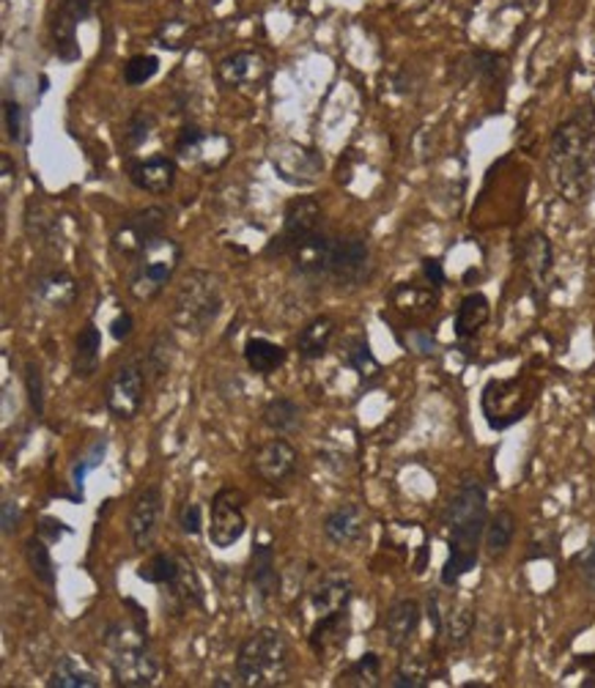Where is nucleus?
<instances>
[{
  "label": "nucleus",
  "mask_w": 595,
  "mask_h": 688,
  "mask_svg": "<svg viewBox=\"0 0 595 688\" xmlns=\"http://www.w3.org/2000/svg\"><path fill=\"white\" fill-rule=\"evenodd\" d=\"M546 176L568 203L587 201L595 192V107H579L557 123L546 152Z\"/></svg>",
  "instance_id": "f257e3e1"
},
{
  "label": "nucleus",
  "mask_w": 595,
  "mask_h": 688,
  "mask_svg": "<svg viewBox=\"0 0 595 688\" xmlns=\"http://www.w3.org/2000/svg\"><path fill=\"white\" fill-rule=\"evenodd\" d=\"M489 524V494L475 477L461 483L444 508V526H448V560L442 566L439 582L455 588L480 560V541Z\"/></svg>",
  "instance_id": "f03ea898"
},
{
  "label": "nucleus",
  "mask_w": 595,
  "mask_h": 688,
  "mask_svg": "<svg viewBox=\"0 0 595 688\" xmlns=\"http://www.w3.org/2000/svg\"><path fill=\"white\" fill-rule=\"evenodd\" d=\"M105 653L112 680L124 688H148L157 683L159 661L148 642V626L135 620H116L105 628Z\"/></svg>",
  "instance_id": "7ed1b4c3"
},
{
  "label": "nucleus",
  "mask_w": 595,
  "mask_h": 688,
  "mask_svg": "<svg viewBox=\"0 0 595 688\" xmlns=\"http://www.w3.org/2000/svg\"><path fill=\"white\" fill-rule=\"evenodd\" d=\"M236 675L248 688H281L291 680V648L277 628H255L236 650Z\"/></svg>",
  "instance_id": "20e7f679"
},
{
  "label": "nucleus",
  "mask_w": 595,
  "mask_h": 688,
  "mask_svg": "<svg viewBox=\"0 0 595 688\" xmlns=\"http://www.w3.org/2000/svg\"><path fill=\"white\" fill-rule=\"evenodd\" d=\"M223 305L225 294L217 274L206 272V269H192L181 277L179 288H176L170 321H174L176 330L187 332V335H203L219 319Z\"/></svg>",
  "instance_id": "39448f33"
},
{
  "label": "nucleus",
  "mask_w": 595,
  "mask_h": 688,
  "mask_svg": "<svg viewBox=\"0 0 595 688\" xmlns=\"http://www.w3.org/2000/svg\"><path fill=\"white\" fill-rule=\"evenodd\" d=\"M181 256H185V250H181L179 241H174L170 236H163V239L154 241L148 250H143L141 256L130 263V277H127V283H130L132 297L141 299V303L159 297L163 288L170 283V277H174L176 269H179Z\"/></svg>",
  "instance_id": "423d86ee"
},
{
  "label": "nucleus",
  "mask_w": 595,
  "mask_h": 688,
  "mask_svg": "<svg viewBox=\"0 0 595 688\" xmlns=\"http://www.w3.org/2000/svg\"><path fill=\"white\" fill-rule=\"evenodd\" d=\"M535 403V387L524 376L513 379H491L480 395V412L491 431H508L527 417Z\"/></svg>",
  "instance_id": "0eeeda50"
},
{
  "label": "nucleus",
  "mask_w": 595,
  "mask_h": 688,
  "mask_svg": "<svg viewBox=\"0 0 595 688\" xmlns=\"http://www.w3.org/2000/svg\"><path fill=\"white\" fill-rule=\"evenodd\" d=\"M148 376L143 359H130L105 384V408L116 420H135L146 401Z\"/></svg>",
  "instance_id": "6e6552de"
},
{
  "label": "nucleus",
  "mask_w": 595,
  "mask_h": 688,
  "mask_svg": "<svg viewBox=\"0 0 595 688\" xmlns=\"http://www.w3.org/2000/svg\"><path fill=\"white\" fill-rule=\"evenodd\" d=\"M165 223H168V212L163 206H148L130 214L112 230V250H116V256L127 258V261H135L143 250H148L154 241L163 239Z\"/></svg>",
  "instance_id": "1a4fd4ad"
},
{
  "label": "nucleus",
  "mask_w": 595,
  "mask_h": 688,
  "mask_svg": "<svg viewBox=\"0 0 595 688\" xmlns=\"http://www.w3.org/2000/svg\"><path fill=\"white\" fill-rule=\"evenodd\" d=\"M245 494L239 488H219L212 499L209 510V541L214 548H230L242 541L248 530V515H245Z\"/></svg>",
  "instance_id": "9d476101"
},
{
  "label": "nucleus",
  "mask_w": 595,
  "mask_h": 688,
  "mask_svg": "<svg viewBox=\"0 0 595 688\" xmlns=\"http://www.w3.org/2000/svg\"><path fill=\"white\" fill-rule=\"evenodd\" d=\"M321 220H324V212H321V203L316 198H294L286 206L281 236L266 247V256H288L294 245H299L321 228Z\"/></svg>",
  "instance_id": "9b49d317"
},
{
  "label": "nucleus",
  "mask_w": 595,
  "mask_h": 688,
  "mask_svg": "<svg viewBox=\"0 0 595 688\" xmlns=\"http://www.w3.org/2000/svg\"><path fill=\"white\" fill-rule=\"evenodd\" d=\"M176 157L187 165H201L212 170L230 157V143L219 132H203L195 123H187L176 138Z\"/></svg>",
  "instance_id": "f8f14e48"
},
{
  "label": "nucleus",
  "mask_w": 595,
  "mask_h": 688,
  "mask_svg": "<svg viewBox=\"0 0 595 688\" xmlns=\"http://www.w3.org/2000/svg\"><path fill=\"white\" fill-rule=\"evenodd\" d=\"M371 247L360 236H346L335 239V252H332L330 281L337 286L357 288L371 277Z\"/></svg>",
  "instance_id": "ddd939ff"
},
{
  "label": "nucleus",
  "mask_w": 595,
  "mask_h": 688,
  "mask_svg": "<svg viewBox=\"0 0 595 688\" xmlns=\"http://www.w3.org/2000/svg\"><path fill=\"white\" fill-rule=\"evenodd\" d=\"M91 17V0H61L50 20V39L52 52L58 61L74 63L80 61V45H78V25Z\"/></svg>",
  "instance_id": "4468645a"
},
{
  "label": "nucleus",
  "mask_w": 595,
  "mask_h": 688,
  "mask_svg": "<svg viewBox=\"0 0 595 688\" xmlns=\"http://www.w3.org/2000/svg\"><path fill=\"white\" fill-rule=\"evenodd\" d=\"M272 168L281 176L286 185L305 187L313 185L319 179V174L324 170V157L319 152L308 146H299V143H277L272 149Z\"/></svg>",
  "instance_id": "2eb2a0df"
},
{
  "label": "nucleus",
  "mask_w": 595,
  "mask_h": 688,
  "mask_svg": "<svg viewBox=\"0 0 595 688\" xmlns=\"http://www.w3.org/2000/svg\"><path fill=\"white\" fill-rule=\"evenodd\" d=\"M163 513H165L163 488L159 486L141 488L130 508V519H127V530H130L135 548H141V551L152 548V543L157 541L159 524H163Z\"/></svg>",
  "instance_id": "dca6fc26"
},
{
  "label": "nucleus",
  "mask_w": 595,
  "mask_h": 688,
  "mask_svg": "<svg viewBox=\"0 0 595 688\" xmlns=\"http://www.w3.org/2000/svg\"><path fill=\"white\" fill-rule=\"evenodd\" d=\"M299 470V453L286 439H270L253 455V472L270 486H283Z\"/></svg>",
  "instance_id": "f3484780"
},
{
  "label": "nucleus",
  "mask_w": 595,
  "mask_h": 688,
  "mask_svg": "<svg viewBox=\"0 0 595 688\" xmlns=\"http://www.w3.org/2000/svg\"><path fill=\"white\" fill-rule=\"evenodd\" d=\"M332 252H335V236H324L316 230L308 239L294 245L288 258H291L294 263V272L302 274V277H310V281H330Z\"/></svg>",
  "instance_id": "a211bd4d"
},
{
  "label": "nucleus",
  "mask_w": 595,
  "mask_h": 688,
  "mask_svg": "<svg viewBox=\"0 0 595 688\" xmlns=\"http://www.w3.org/2000/svg\"><path fill=\"white\" fill-rule=\"evenodd\" d=\"M354 598V584L352 577L341 568L335 571H326L324 577L319 579L313 590L308 595V612L316 617H326V615H335V612H343L352 606Z\"/></svg>",
  "instance_id": "6ab92c4d"
},
{
  "label": "nucleus",
  "mask_w": 595,
  "mask_h": 688,
  "mask_svg": "<svg viewBox=\"0 0 595 688\" xmlns=\"http://www.w3.org/2000/svg\"><path fill=\"white\" fill-rule=\"evenodd\" d=\"M321 530L332 546H357L368 537V513L357 502H343L326 513Z\"/></svg>",
  "instance_id": "aec40b11"
},
{
  "label": "nucleus",
  "mask_w": 595,
  "mask_h": 688,
  "mask_svg": "<svg viewBox=\"0 0 595 688\" xmlns=\"http://www.w3.org/2000/svg\"><path fill=\"white\" fill-rule=\"evenodd\" d=\"M508 72V61L505 56L495 50H472L464 52L461 58H455L453 69V80L459 85L466 83H484V85H497Z\"/></svg>",
  "instance_id": "412c9836"
},
{
  "label": "nucleus",
  "mask_w": 595,
  "mask_h": 688,
  "mask_svg": "<svg viewBox=\"0 0 595 688\" xmlns=\"http://www.w3.org/2000/svg\"><path fill=\"white\" fill-rule=\"evenodd\" d=\"M217 78L225 88L259 91L266 80V63L259 52L239 50L219 61Z\"/></svg>",
  "instance_id": "4be33fe9"
},
{
  "label": "nucleus",
  "mask_w": 595,
  "mask_h": 688,
  "mask_svg": "<svg viewBox=\"0 0 595 688\" xmlns=\"http://www.w3.org/2000/svg\"><path fill=\"white\" fill-rule=\"evenodd\" d=\"M519 263H522L533 292L546 288L551 269H555V247H551V239L544 230H533L529 236H524L522 245H519Z\"/></svg>",
  "instance_id": "5701e85b"
},
{
  "label": "nucleus",
  "mask_w": 595,
  "mask_h": 688,
  "mask_svg": "<svg viewBox=\"0 0 595 688\" xmlns=\"http://www.w3.org/2000/svg\"><path fill=\"white\" fill-rule=\"evenodd\" d=\"M348 633H352V615H348V609H343L335 612V615L316 617L308 633V644L316 659L326 661L346 648Z\"/></svg>",
  "instance_id": "b1692460"
},
{
  "label": "nucleus",
  "mask_w": 595,
  "mask_h": 688,
  "mask_svg": "<svg viewBox=\"0 0 595 688\" xmlns=\"http://www.w3.org/2000/svg\"><path fill=\"white\" fill-rule=\"evenodd\" d=\"M176 159L165 157V154H154L148 159H135L130 163L127 174L130 181L143 192H152V195H168L176 185Z\"/></svg>",
  "instance_id": "393cba45"
},
{
  "label": "nucleus",
  "mask_w": 595,
  "mask_h": 688,
  "mask_svg": "<svg viewBox=\"0 0 595 688\" xmlns=\"http://www.w3.org/2000/svg\"><path fill=\"white\" fill-rule=\"evenodd\" d=\"M248 584L261 604L275 598L277 590H281V573H277V566H275V546H272L270 541L253 543V555H250V568H248Z\"/></svg>",
  "instance_id": "a878e982"
},
{
  "label": "nucleus",
  "mask_w": 595,
  "mask_h": 688,
  "mask_svg": "<svg viewBox=\"0 0 595 688\" xmlns=\"http://www.w3.org/2000/svg\"><path fill=\"white\" fill-rule=\"evenodd\" d=\"M423 609L415 598H398L384 615V639L393 650H406L420 628Z\"/></svg>",
  "instance_id": "bb28decb"
},
{
  "label": "nucleus",
  "mask_w": 595,
  "mask_h": 688,
  "mask_svg": "<svg viewBox=\"0 0 595 688\" xmlns=\"http://www.w3.org/2000/svg\"><path fill=\"white\" fill-rule=\"evenodd\" d=\"M34 297L41 305H47V308L67 310L78 299V283H74V277L67 269H52V272H45L36 277Z\"/></svg>",
  "instance_id": "cd10ccee"
},
{
  "label": "nucleus",
  "mask_w": 595,
  "mask_h": 688,
  "mask_svg": "<svg viewBox=\"0 0 595 688\" xmlns=\"http://www.w3.org/2000/svg\"><path fill=\"white\" fill-rule=\"evenodd\" d=\"M491 319V303L484 292H472L461 299L459 310H455L453 332L459 341H475Z\"/></svg>",
  "instance_id": "c85d7f7f"
},
{
  "label": "nucleus",
  "mask_w": 595,
  "mask_h": 688,
  "mask_svg": "<svg viewBox=\"0 0 595 688\" xmlns=\"http://www.w3.org/2000/svg\"><path fill=\"white\" fill-rule=\"evenodd\" d=\"M102 363V330L88 321V324L80 330V335L74 337V359H72V373L74 379L88 381L94 379V373L99 370Z\"/></svg>",
  "instance_id": "c756f323"
},
{
  "label": "nucleus",
  "mask_w": 595,
  "mask_h": 688,
  "mask_svg": "<svg viewBox=\"0 0 595 688\" xmlns=\"http://www.w3.org/2000/svg\"><path fill=\"white\" fill-rule=\"evenodd\" d=\"M335 319L332 316H316L310 324L302 327V332L297 335V352L299 357L313 363V359H321L332 346V337H335Z\"/></svg>",
  "instance_id": "7c9ffc66"
},
{
  "label": "nucleus",
  "mask_w": 595,
  "mask_h": 688,
  "mask_svg": "<svg viewBox=\"0 0 595 688\" xmlns=\"http://www.w3.org/2000/svg\"><path fill=\"white\" fill-rule=\"evenodd\" d=\"M516 515L508 508L497 510L495 515H489V524H486L484 535V548L489 560H500L508 555V548L513 546V537H516Z\"/></svg>",
  "instance_id": "2f4dec72"
},
{
  "label": "nucleus",
  "mask_w": 595,
  "mask_h": 688,
  "mask_svg": "<svg viewBox=\"0 0 595 688\" xmlns=\"http://www.w3.org/2000/svg\"><path fill=\"white\" fill-rule=\"evenodd\" d=\"M288 352L281 346V343H272L266 337H250L245 343V363L253 373L259 376H272L275 370H281L286 365Z\"/></svg>",
  "instance_id": "473e14b6"
},
{
  "label": "nucleus",
  "mask_w": 595,
  "mask_h": 688,
  "mask_svg": "<svg viewBox=\"0 0 595 688\" xmlns=\"http://www.w3.org/2000/svg\"><path fill=\"white\" fill-rule=\"evenodd\" d=\"M264 426L270 431L288 437V434H297L302 428V408L291 398H272L264 406V415H261Z\"/></svg>",
  "instance_id": "72a5a7b5"
},
{
  "label": "nucleus",
  "mask_w": 595,
  "mask_h": 688,
  "mask_svg": "<svg viewBox=\"0 0 595 688\" xmlns=\"http://www.w3.org/2000/svg\"><path fill=\"white\" fill-rule=\"evenodd\" d=\"M341 359H343V365L352 368L362 381L379 379V373H382V365H379V359L373 357L366 337H346L341 346Z\"/></svg>",
  "instance_id": "f704fd0d"
},
{
  "label": "nucleus",
  "mask_w": 595,
  "mask_h": 688,
  "mask_svg": "<svg viewBox=\"0 0 595 688\" xmlns=\"http://www.w3.org/2000/svg\"><path fill=\"white\" fill-rule=\"evenodd\" d=\"M47 686L50 688H96L99 686V677L91 669H85L78 659L72 655H61L52 666L50 677H47Z\"/></svg>",
  "instance_id": "c9c22d12"
},
{
  "label": "nucleus",
  "mask_w": 595,
  "mask_h": 688,
  "mask_svg": "<svg viewBox=\"0 0 595 688\" xmlns=\"http://www.w3.org/2000/svg\"><path fill=\"white\" fill-rule=\"evenodd\" d=\"M198 606H203V590H201V582H198L195 568L185 560V566H181V577L170 584V609L181 615V612L198 609Z\"/></svg>",
  "instance_id": "e433bc0d"
},
{
  "label": "nucleus",
  "mask_w": 595,
  "mask_h": 688,
  "mask_svg": "<svg viewBox=\"0 0 595 688\" xmlns=\"http://www.w3.org/2000/svg\"><path fill=\"white\" fill-rule=\"evenodd\" d=\"M181 566H185V557L176 555H152L141 568H138V577L146 584H157V588H170L176 579L181 577Z\"/></svg>",
  "instance_id": "4c0bfd02"
},
{
  "label": "nucleus",
  "mask_w": 595,
  "mask_h": 688,
  "mask_svg": "<svg viewBox=\"0 0 595 688\" xmlns=\"http://www.w3.org/2000/svg\"><path fill=\"white\" fill-rule=\"evenodd\" d=\"M379 680H382V659H379V653H373V650H368V653H362L360 659L354 661V664H348L346 669L341 672V677H337V686H379Z\"/></svg>",
  "instance_id": "58836bf2"
},
{
  "label": "nucleus",
  "mask_w": 595,
  "mask_h": 688,
  "mask_svg": "<svg viewBox=\"0 0 595 688\" xmlns=\"http://www.w3.org/2000/svg\"><path fill=\"white\" fill-rule=\"evenodd\" d=\"M25 560H28L31 573H34L45 588H56V562H52L50 543H47L45 537L34 535L25 541Z\"/></svg>",
  "instance_id": "ea45409f"
},
{
  "label": "nucleus",
  "mask_w": 595,
  "mask_h": 688,
  "mask_svg": "<svg viewBox=\"0 0 595 688\" xmlns=\"http://www.w3.org/2000/svg\"><path fill=\"white\" fill-rule=\"evenodd\" d=\"M174 357H176L174 337H170L168 332H163V335L154 337V343L148 346L146 357H143V368H146L148 381H159L163 376H168L170 365H174Z\"/></svg>",
  "instance_id": "a19ab883"
},
{
  "label": "nucleus",
  "mask_w": 595,
  "mask_h": 688,
  "mask_svg": "<svg viewBox=\"0 0 595 688\" xmlns=\"http://www.w3.org/2000/svg\"><path fill=\"white\" fill-rule=\"evenodd\" d=\"M154 127H157L154 112L146 110V107H138V110L127 118L124 129H121V146H124L127 152H138V149L152 138Z\"/></svg>",
  "instance_id": "79ce46f5"
},
{
  "label": "nucleus",
  "mask_w": 595,
  "mask_h": 688,
  "mask_svg": "<svg viewBox=\"0 0 595 688\" xmlns=\"http://www.w3.org/2000/svg\"><path fill=\"white\" fill-rule=\"evenodd\" d=\"M472 628H475V615H472V609L455 606V609H450V615L444 617L442 633L448 637L450 648H464L466 639L472 637Z\"/></svg>",
  "instance_id": "37998d69"
},
{
  "label": "nucleus",
  "mask_w": 595,
  "mask_h": 688,
  "mask_svg": "<svg viewBox=\"0 0 595 688\" xmlns=\"http://www.w3.org/2000/svg\"><path fill=\"white\" fill-rule=\"evenodd\" d=\"M105 455H107V439L102 437V439H96V442L88 448V453H85L83 459H80L78 464H74V470H72V486H74V491L80 494V499H83L85 477H88V472L99 470V466L105 464Z\"/></svg>",
  "instance_id": "c03bdc74"
},
{
  "label": "nucleus",
  "mask_w": 595,
  "mask_h": 688,
  "mask_svg": "<svg viewBox=\"0 0 595 688\" xmlns=\"http://www.w3.org/2000/svg\"><path fill=\"white\" fill-rule=\"evenodd\" d=\"M159 72V58L157 56H132L130 61L124 63V83L138 88V85H146L148 80L157 78Z\"/></svg>",
  "instance_id": "a18cd8bd"
},
{
  "label": "nucleus",
  "mask_w": 595,
  "mask_h": 688,
  "mask_svg": "<svg viewBox=\"0 0 595 688\" xmlns=\"http://www.w3.org/2000/svg\"><path fill=\"white\" fill-rule=\"evenodd\" d=\"M428 686V666L423 659H406L395 669L393 688H426Z\"/></svg>",
  "instance_id": "49530a36"
},
{
  "label": "nucleus",
  "mask_w": 595,
  "mask_h": 688,
  "mask_svg": "<svg viewBox=\"0 0 595 688\" xmlns=\"http://www.w3.org/2000/svg\"><path fill=\"white\" fill-rule=\"evenodd\" d=\"M3 121H7V134L12 143H28V123H25V112L23 105L12 96H7L3 102Z\"/></svg>",
  "instance_id": "de8ad7c7"
},
{
  "label": "nucleus",
  "mask_w": 595,
  "mask_h": 688,
  "mask_svg": "<svg viewBox=\"0 0 595 688\" xmlns=\"http://www.w3.org/2000/svg\"><path fill=\"white\" fill-rule=\"evenodd\" d=\"M25 392H28L34 415L36 417L45 415V379H41V370L36 363L25 365Z\"/></svg>",
  "instance_id": "09e8293b"
},
{
  "label": "nucleus",
  "mask_w": 595,
  "mask_h": 688,
  "mask_svg": "<svg viewBox=\"0 0 595 688\" xmlns=\"http://www.w3.org/2000/svg\"><path fill=\"white\" fill-rule=\"evenodd\" d=\"M187 36H190V25L185 20H168V23L159 25L157 45L163 50H181L187 45Z\"/></svg>",
  "instance_id": "8fccbe9b"
},
{
  "label": "nucleus",
  "mask_w": 595,
  "mask_h": 688,
  "mask_svg": "<svg viewBox=\"0 0 595 688\" xmlns=\"http://www.w3.org/2000/svg\"><path fill=\"white\" fill-rule=\"evenodd\" d=\"M179 526H181V532H185V535H190V537L201 535V530H203V510H201V505L187 502L185 508H181V513H179Z\"/></svg>",
  "instance_id": "3c124183"
},
{
  "label": "nucleus",
  "mask_w": 595,
  "mask_h": 688,
  "mask_svg": "<svg viewBox=\"0 0 595 688\" xmlns=\"http://www.w3.org/2000/svg\"><path fill=\"white\" fill-rule=\"evenodd\" d=\"M576 568H579V577L582 582L587 584L590 593L595 595V541L584 548L582 555H576Z\"/></svg>",
  "instance_id": "603ef678"
},
{
  "label": "nucleus",
  "mask_w": 595,
  "mask_h": 688,
  "mask_svg": "<svg viewBox=\"0 0 595 688\" xmlns=\"http://www.w3.org/2000/svg\"><path fill=\"white\" fill-rule=\"evenodd\" d=\"M20 519H23V510L14 499H3L0 505V526H3V535H12L20 530Z\"/></svg>",
  "instance_id": "864d4df0"
},
{
  "label": "nucleus",
  "mask_w": 595,
  "mask_h": 688,
  "mask_svg": "<svg viewBox=\"0 0 595 688\" xmlns=\"http://www.w3.org/2000/svg\"><path fill=\"white\" fill-rule=\"evenodd\" d=\"M39 535L45 537L47 543H56V541H61V537L72 535V526H67L63 521H58L56 515H41Z\"/></svg>",
  "instance_id": "5fc2aeb1"
},
{
  "label": "nucleus",
  "mask_w": 595,
  "mask_h": 688,
  "mask_svg": "<svg viewBox=\"0 0 595 688\" xmlns=\"http://www.w3.org/2000/svg\"><path fill=\"white\" fill-rule=\"evenodd\" d=\"M423 274H426V281L431 283L433 288H439V286H444V283H448V274H444L442 258H423Z\"/></svg>",
  "instance_id": "6e6d98bb"
},
{
  "label": "nucleus",
  "mask_w": 595,
  "mask_h": 688,
  "mask_svg": "<svg viewBox=\"0 0 595 688\" xmlns=\"http://www.w3.org/2000/svg\"><path fill=\"white\" fill-rule=\"evenodd\" d=\"M132 330H135V319H132V313H118L116 319L110 321V335L116 337V341H130Z\"/></svg>",
  "instance_id": "4d7b16f0"
},
{
  "label": "nucleus",
  "mask_w": 595,
  "mask_h": 688,
  "mask_svg": "<svg viewBox=\"0 0 595 688\" xmlns=\"http://www.w3.org/2000/svg\"><path fill=\"white\" fill-rule=\"evenodd\" d=\"M409 346L415 348L417 354H433V352H437V341H433L431 335H426V332H412Z\"/></svg>",
  "instance_id": "13d9d810"
},
{
  "label": "nucleus",
  "mask_w": 595,
  "mask_h": 688,
  "mask_svg": "<svg viewBox=\"0 0 595 688\" xmlns=\"http://www.w3.org/2000/svg\"><path fill=\"white\" fill-rule=\"evenodd\" d=\"M428 617H431V626H433V631H437V637H442L444 617H442V612H439L437 595H428Z\"/></svg>",
  "instance_id": "bf43d9fd"
},
{
  "label": "nucleus",
  "mask_w": 595,
  "mask_h": 688,
  "mask_svg": "<svg viewBox=\"0 0 595 688\" xmlns=\"http://www.w3.org/2000/svg\"><path fill=\"white\" fill-rule=\"evenodd\" d=\"M12 176H17V168L12 165V157H9V154H3V195H9V192H12Z\"/></svg>",
  "instance_id": "052dcab7"
},
{
  "label": "nucleus",
  "mask_w": 595,
  "mask_h": 688,
  "mask_svg": "<svg viewBox=\"0 0 595 688\" xmlns=\"http://www.w3.org/2000/svg\"><path fill=\"white\" fill-rule=\"evenodd\" d=\"M212 686L214 688H230V686H242V680H239V677H234V680H230V677H217V680H212Z\"/></svg>",
  "instance_id": "680f3d73"
},
{
  "label": "nucleus",
  "mask_w": 595,
  "mask_h": 688,
  "mask_svg": "<svg viewBox=\"0 0 595 688\" xmlns=\"http://www.w3.org/2000/svg\"><path fill=\"white\" fill-rule=\"evenodd\" d=\"M587 666H590V675H587V680L582 683V686L584 688H595V659H590Z\"/></svg>",
  "instance_id": "e2e57ef3"
},
{
  "label": "nucleus",
  "mask_w": 595,
  "mask_h": 688,
  "mask_svg": "<svg viewBox=\"0 0 595 688\" xmlns=\"http://www.w3.org/2000/svg\"><path fill=\"white\" fill-rule=\"evenodd\" d=\"M593 412H595V395H593Z\"/></svg>",
  "instance_id": "0e129e2a"
}]
</instances>
